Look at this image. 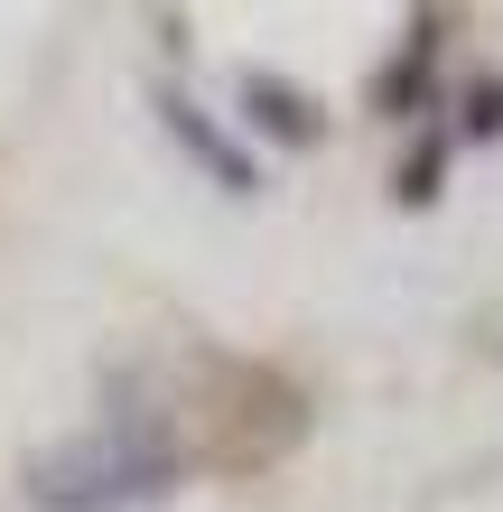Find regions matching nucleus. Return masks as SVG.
Listing matches in <instances>:
<instances>
[{"instance_id": "obj_1", "label": "nucleus", "mask_w": 503, "mask_h": 512, "mask_svg": "<svg viewBox=\"0 0 503 512\" xmlns=\"http://www.w3.org/2000/svg\"><path fill=\"white\" fill-rule=\"evenodd\" d=\"M19 485L38 512H150L168 503L177 485H187V447H177L159 419H103V429H84V438H56L38 447V457L19 466Z\"/></svg>"}, {"instance_id": "obj_2", "label": "nucleus", "mask_w": 503, "mask_h": 512, "mask_svg": "<svg viewBox=\"0 0 503 512\" xmlns=\"http://www.w3.org/2000/svg\"><path fill=\"white\" fill-rule=\"evenodd\" d=\"M150 103H159V131H168L177 149H187V159H196L205 177H215L224 196H252V187H261V159H252V149L233 140V131H224V122H215V112H205L196 94H177V84H159Z\"/></svg>"}, {"instance_id": "obj_3", "label": "nucleus", "mask_w": 503, "mask_h": 512, "mask_svg": "<svg viewBox=\"0 0 503 512\" xmlns=\"http://www.w3.org/2000/svg\"><path fill=\"white\" fill-rule=\"evenodd\" d=\"M233 94H243V122H252L261 140H280V149H317V140H327V112H317L308 84H289V75H271V66H252Z\"/></svg>"}, {"instance_id": "obj_4", "label": "nucleus", "mask_w": 503, "mask_h": 512, "mask_svg": "<svg viewBox=\"0 0 503 512\" xmlns=\"http://www.w3.org/2000/svg\"><path fill=\"white\" fill-rule=\"evenodd\" d=\"M438 47H448V19L438 10H420L410 19V38H401V56L373 75V112H392V122H410V112H429V75H438Z\"/></svg>"}, {"instance_id": "obj_5", "label": "nucleus", "mask_w": 503, "mask_h": 512, "mask_svg": "<svg viewBox=\"0 0 503 512\" xmlns=\"http://www.w3.org/2000/svg\"><path fill=\"white\" fill-rule=\"evenodd\" d=\"M448 149H457V131H448V122H438V131H420V140H410V159L392 168V196H401V205H438V177H448Z\"/></svg>"}, {"instance_id": "obj_6", "label": "nucleus", "mask_w": 503, "mask_h": 512, "mask_svg": "<svg viewBox=\"0 0 503 512\" xmlns=\"http://www.w3.org/2000/svg\"><path fill=\"white\" fill-rule=\"evenodd\" d=\"M457 140H503V75H476L457 94Z\"/></svg>"}]
</instances>
